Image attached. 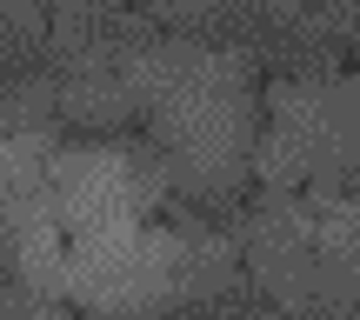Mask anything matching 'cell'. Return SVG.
I'll return each mask as SVG.
<instances>
[{"label": "cell", "instance_id": "1", "mask_svg": "<svg viewBox=\"0 0 360 320\" xmlns=\"http://www.w3.org/2000/svg\"><path fill=\"white\" fill-rule=\"evenodd\" d=\"M134 114L147 120V147L160 154L167 200L214 207L240 200L260 141V74L227 47L187 34H160L127 67Z\"/></svg>", "mask_w": 360, "mask_h": 320}, {"label": "cell", "instance_id": "2", "mask_svg": "<svg viewBox=\"0 0 360 320\" xmlns=\"http://www.w3.org/2000/svg\"><path fill=\"white\" fill-rule=\"evenodd\" d=\"M47 193L67 233L94 227H127V220H154L167 207V174L147 141H120V134H87L74 147H53L47 160Z\"/></svg>", "mask_w": 360, "mask_h": 320}, {"label": "cell", "instance_id": "3", "mask_svg": "<svg viewBox=\"0 0 360 320\" xmlns=\"http://www.w3.org/2000/svg\"><path fill=\"white\" fill-rule=\"evenodd\" d=\"M167 320H287V314H281V307H274V300H267V294H260V287L240 274V281H233L227 294L187 300V307H174Z\"/></svg>", "mask_w": 360, "mask_h": 320}, {"label": "cell", "instance_id": "4", "mask_svg": "<svg viewBox=\"0 0 360 320\" xmlns=\"http://www.w3.org/2000/svg\"><path fill=\"white\" fill-rule=\"evenodd\" d=\"M314 20L327 27V40L347 60H360V0H314Z\"/></svg>", "mask_w": 360, "mask_h": 320}, {"label": "cell", "instance_id": "5", "mask_svg": "<svg viewBox=\"0 0 360 320\" xmlns=\"http://www.w3.org/2000/svg\"><path fill=\"white\" fill-rule=\"evenodd\" d=\"M67 320H101V314H67Z\"/></svg>", "mask_w": 360, "mask_h": 320}, {"label": "cell", "instance_id": "6", "mask_svg": "<svg viewBox=\"0 0 360 320\" xmlns=\"http://www.w3.org/2000/svg\"><path fill=\"white\" fill-rule=\"evenodd\" d=\"M300 7H314V0H300Z\"/></svg>", "mask_w": 360, "mask_h": 320}]
</instances>
